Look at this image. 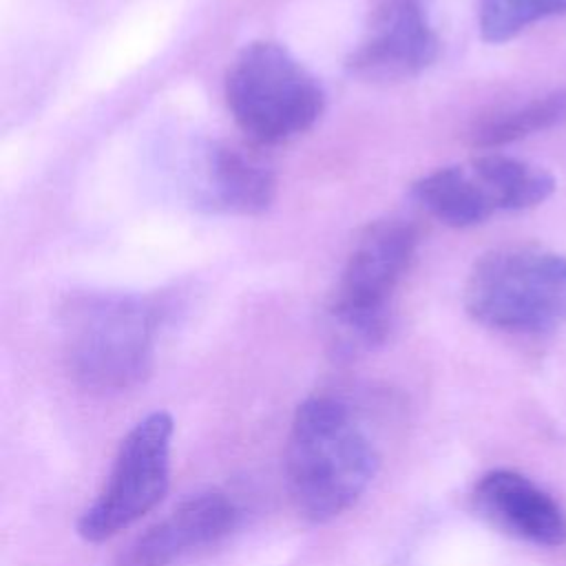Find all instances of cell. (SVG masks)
<instances>
[{
	"label": "cell",
	"mask_w": 566,
	"mask_h": 566,
	"mask_svg": "<svg viewBox=\"0 0 566 566\" xmlns=\"http://www.w3.org/2000/svg\"><path fill=\"white\" fill-rule=\"evenodd\" d=\"M473 172L491 192L497 210H524L546 201L555 190V179L544 168L500 153H486L471 164Z\"/></svg>",
	"instance_id": "12"
},
{
	"label": "cell",
	"mask_w": 566,
	"mask_h": 566,
	"mask_svg": "<svg viewBox=\"0 0 566 566\" xmlns=\"http://www.w3.org/2000/svg\"><path fill=\"white\" fill-rule=\"evenodd\" d=\"M436 55L438 38L422 0H387L347 64L365 80H402L427 69Z\"/></svg>",
	"instance_id": "7"
},
{
	"label": "cell",
	"mask_w": 566,
	"mask_h": 566,
	"mask_svg": "<svg viewBox=\"0 0 566 566\" xmlns=\"http://www.w3.org/2000/svg\"><path fill=\"white\" fill-rule=\"evenodd\" d=\"M157 323V307L139 296L71 298L62 310V340L73 376L97 391L135 387L153 369Z\"/></svg>",
	"instance_id": "2"
},
{
	"label": "cell",
	"mask_w": 566,
	"mask_h": 566,
	"mask_svg": "<svg viewBox=\"0 0 566 566\" xmlns=\"http://www.w3.org/2000/svg\"><path fill=\"white\" fill-rule=\"evenodd\" d=\"M475 511L502 533L535 546H559L566 542L564 506L531 478L493 469L473 489Z\"/></svg>",
	"instance_id": "8"
},
{
	"label": "cell",
	"mask_w": 566,
	"mask_h": 566,
	"mask_svg": "<svg viewBox=\"0 0 566 566\" xmlns=\"http://www.w3.org/2000/svg\"><path fill=\"white\" fill-rule=\"evenodd\" d=\"M270 166L234 144H212L203 159L201 201L230 214H259L274 199Z\"/></svg>",
	"instance_id": "10"
},
{
	"label": "cell",
	"mask_w": 566,
	"mask_h": 566,
	"mask_svg": "<svg viewBox=\"0 0 566 566\" xmlns=\"http://www.w3.org/2000/svg\"><path fill=\"white\" fill-rule=\"evenodd\" d=\"M416 201L451 228H471L486 221L497 208L471 166H447L420 177L411 188Z\"/></svg>",
	"instance_id": "11"
},
{
	"label": "cell",
	"mask_w": 566,
	"mask_h": 566,
	"mask_svg": "<svg viewBox=\"0 0 566 566\" xmlns=\"http://www.w3.org/2000/svg\"><path fill=\"white\" fill-rule=\"evenodd\" d=\"M564 11L566 0H480L478 22L482 38L500 44L515 38L526 27Z\"/></svg>",
	"instance_id": "14"
},
{
	"label": "cell",
	"mask_w": 566,
	"mask_h": 566,
	"mask_svg": "<svg viewBox=\"0 0 566 566\" xmlns=\"http://www.w3.org/2000/svg\"><path fill=\"white\" fill-rule=\"evenodd\" d=\"M239 511L223 493H201L184 500L164 520L146 528L119 555L117 566H172L177 559L223 539Z\"/></svg>",
	"instance_id": "9"
},
{
	"label": "cell",
	"mask_w": 566,
	"mask_h": 566,
	"mask_svg": "<svg viewBox=\"0 0 566 566\" xmlns=\"http://www.w3.org/2000/svg\"><path fill=\"white\" fill-rule=\"evenodd\" d=\"M226 102L248 137L281 144L314 126L325 95L285 46L261 40L234 57L226 77Z\"/></svg>",
	"instance_id": "5"
},
{
	"label": "cell",
	"mask_w": 566,
	"mask_h": 566,
	"mask_svg": "<svg viewBox=\"0 0 566 566\" xmlns=\"http://www.w3.org/2000/svg\"><path fill=\"white\" fill-rule=\"evenodd\" d=\"M172 429V418L155 411L126 433L102 491L77 520L82 539H111L161 502L170 480Z\"/></svg>",
	"instance_id": "6"
},
{
	"label": "cell",
	"mask_w": 566,
	"mask_h": 566,
	"mask_svg": "<svg viewBox=\"0 0 566 566\" xmlns=\"http://www.w3.org/2000/svg\"><path fill=\"white\" fill-rule=\"evenodd\" d=\"M564 117H566V93H551L544 97H535L524 106H515L511 111H504L484 119L473 130V144L482 148L511 144L537 130L551 128Z\"/></svg>",
	"instance_id": "13"
},
{
	"label": "cell",
	"mask_w": 566,
	"mask_h": 566,
	"mask_svg": "<svg viewBox=\"0 0 566 566\" xmlns=\"http://www.w3.org/2000/svg\"><path fill=\"white\" fill-rule=\"evenodd\" d=\"M464 307L482 325L544 334L566 323V254L515 245L482 254L464 285Z\"/></svg>",
	"instance_id": "3"
},
{
	"label": "cell",
	"mask_w": 566,
	"mask_h": 566,
	"mask_svg": "<svg viewBox=\"0 0 566 566\" xmlns=\"http://www.w3.org/2000/svg\"><path fill=\"white\" fill-rule=\"evenodd\" d=\"M378 469L374 442L354 413L332 396H312L294 411L285 475L296 511L310 522H329L349 511Z\"/></svg>",
	"instance_id": "1"
},
{
	"label": "cell",
	"mask_w": 566,
	"mask_h": 566,
	"mask_svg": "<svg viewBox=\"0 0 566 566\" xmlns=\"http://www.w3.org/2000/svg\"><path fill=\"white\" fill-rule=\"evenodd\" d=\"M418 232L409 221L369 223L354 241L329 301L336 340L345 352L380 345L391 325V298L416 254Z\"/></svg>",
	"instance_id": "4"
}]
</instances>
